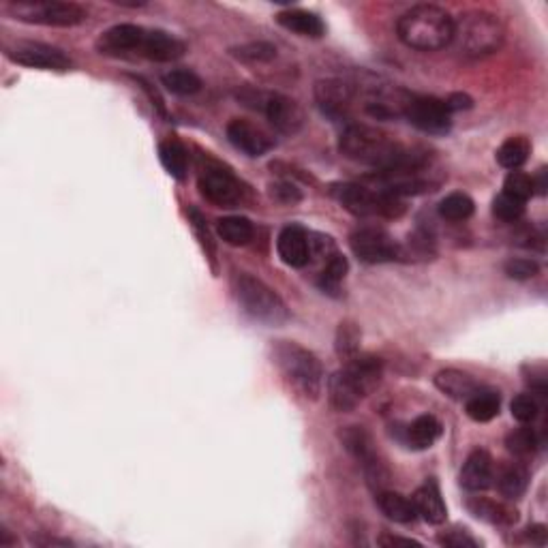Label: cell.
<instances>
[{
    "label": "cell",
    "mask_w": 548,
    "mask_h": 548,
    "mask_svg": "<svg viewBox=\"0 0 548 548\" xmlns=\"http://www.w3.org/2000/svg\"><path fill=\"white\" fill-rule=\"evenodd\" d=\"M341 155L375 169V172H390L411 163L429 158V152L420 148H409L394 140L383 131L369 127V124H347L338 137Z\"/></svg>",
    "instance_id": "obj_1"
},
{
    "label": "cell",
    "mask_w": 548,
    "mask_h": 548,
    "mask_svg": "<svg viewBox=\"0 0 548 548\" xmlns=\"http://www.w3.org/2000/svg\"><path fill=\"white\" fill-rule=\"evenodd\" d=\"M398 39L418 52H437L454 41V20L446 9L418 4L405 11L397 24Z\"/></svg>",
    "instance_id": "obj_2"
},
{
    "label": "cell",
    "mask_w": 548,
    "mask_h": 548,
    "mask_svg": "<svg viewBox=\"0 0 548 548\" xmlns=\"http://www.w3.org/2000/svg\"><path fill=\"white\" fill-rule=\"evenodd\" d=\"M272 363L278 366L295 392L311 401L320 398L323 369L313 352L294 341H277L272 343Z\"/></svg>",
    "instance_id": "obj_3"
},
{
    "label": "cell",
    "mask_w": 548,
    "mask_h": 548,
    "mask_svg": "<svg viewBox=\"0 0 548 548\" xmlns=\"http://www.w3.org/2000/svg\"><path fill=\"white\" fill-rule=\"evenodd\" d=\"M232 292L235 303L251 320L268 326H281L289 320V311L281 295L253 274L235 272L232 277Z\"/></svg>",
    "instance_id": "obj_4"
},
{
    "label": "cell",
    "mask_w": 548,
    "mask_h": 548,
    "mask_svg": "<svg viewBox=\"0 0 548 548\" xmlns=\"http://www.w3.org/2000/svg\"><path fill=\"white\" fill-rule=\"evenodd\" d=\"M506 29L492 13L486 11H467L454 21V41H458L463 54L471 58H484L495 54L503 46Z\"/></svg>",
    "instance_id": "obj_5"
},
{
    "label": "cell",
    "mask_w": 548,
    "mask_h": 548,
    "mask_svg": "<svg viewBox=\"0 0 548 548\" xmlns=\"http://www.w3.org/2000/svg\"><path fill=\"white\" fill-rule=\"evenodd\" d=\"M334 200L354 217H381V218H398L403 217L405 204L401 197L383 193L372 186L345 183L334 184L330 189Z\"/></svg>",
    "instance_id": "obj_6"
},
{
    "label": "cell",
    "mask_w": 548,
    "mask_h": 548,
    "mask_svg": "<svg viewBox=\"0 0 548 548\" xmlns=\"http://www.w3.org/2000/svg\"><path fill=\"white\" fill-rule=\"evenodd\" d=\"M238 98L244 106L260 109L266 114L268 123L278 133L295 135L304 127V112L294 98L281 95V92H260V90H243Z\"/></svg>",
    "instance_id": "obj_7"
},
{
    "label": "cell",
    "mask_w": 548,
    "mask_h": 548,
    "mask_svg": "<svg viewBox=\"0 0 548 548\" xmlns=\"http://www.w3.org/2000/svg\"><path fill=\"white\" fill-rule=\"evenodd\" d=\"M9 11L15 15V20L29 21V24L56 26V29H71L80 26L89 18L86 11L78 3H60V0H18L11 3Z\"/></svg>",
    "instance_id": "obj_8"
},
{
    "label": "cell",
    "mask_w": 548,
    "mask_h": 548,
    "mask_svg": "<svg viewBox=\"0 0 548 548\" xmlns=\"http://www.w3.org/2000/svg\"><path fill=\"white\" fill-rule=\"evenodd\" d=\"M403 116L409 124L422 133L429 135H446L452 129V112L446 103L437 97L426 95H407L405 101Z\"/></svg>",
    "instance_id": "obj_9"
},
{
    "label": "cell",
    "mask_w": 548,
    "mask_h": 548,
    "mask_svg": "<svg viewBox=\"0 0 548 548\" xmlns=\"http://www.w3.org/2000/svg\"><path fill=\"white\" fill-rule=\"evenodd\" d=\"M354 255L364 264H388L401 257V246L381 227H360L349 235Z\"/></svg>",
    "instance_id": "obj_10"
},
{
    "label": "cell",
    "mask_w": 548,
    "mask_h": 548,
    "mask_svg": "<svg viewBox=\"0 0 548 548\" xmlns=\"http://www.w3.org/2000/svg\"><path fill=\"white\" fill-rule=\"evenodd\" d=\"M7 56L13 63L24 64L30 69H46V71H69L71 58L63 49L47 46L39 41H18L13 47L7 49Z\"/></svg>",
    "instance_id": "obj_11"
},
{
    "label": "cell",
    "mask_w": 548,
    "mask_h": 548,
    "mask_svg": "<svg viewBox=\"0 0 548 548\" xmlns=\"http://www.w3.org/2000/svg\"><path fill=\"white\" fill-rule=\"evenodd\" d=\"M197 184H200V193L215 206L234 208L244 200L243 184L221 167H206L200 174V183Z\"/></svg>",
    "instance_id": "obj_12"
},
{
    "label": "cell",
    "mask_w": 548,
    "mask_h": 548,
    "mask_svg": "<svg viewBox=\"0 0 548 548\" xmlns=\"http://www.w3.org/2000/svg\"><path fill=\"white\" fill-rule=\"evenodd\" d=\"M341 440L345 443V448H347V450L360 460L366 478H369V484L380 486V491H381V486L386 484V480H388V474H386V469H383L381 460L377 458L369 432H366L363 426H347V429L341 432Z\"/></svg>",
    "instance_id": "obj_13"
},
{
    "label": "cell",
    "mask_w": 548,
    "mask_h": 548,
    "mask_svg": "<svg viewBox=\"0 0 548 548\" xmlns=\"http://www.w3.org/2000/svg\"><path fill=\"white\" fill-rule=\"evenodd\" d=\"M146 32V29L135 24H116L101 32L95 46L103 56H133V54H141Z\"/></svg>",
    "instance_id": "obj_14"
},
{
    "label": "cell",
    "mask_w": 548,
    "mask_h": 548,
    "mask_svg": "<svg viewBox=\"0 0 548 548\" xmlns=\"http://www.w3.org/2000/svg\"><path fill=\"white\" fill-rule=\"evenodd\" d=\"M315 101L323 116L330 120H345L352 112L354 89L343 80H320L315 84Z\"/></svg>",
    "instance_id": "obj_15"
},
{
    "label": "cell",
    "mask_w": 548,
    "mask_h": 548,
    "mask_svg": "<svg viewBox=\"0 0 548 548\" xmlns=\"http://www.w3.org/2000/svg\"><path fill=\"white\" fill-rule=\"evenodd\" d=\"M277 251L283 264L289 268H304L313 257V238L300 226H287L278 234Z\"/></svg>",
    "instance_id": "obj_16"
},
{
    "label": "cell",
    "mask_w": 548,
    "mask_h": 548,
    "mask_svg": "<svg viewBox=\"0 0 548 548\" xmlns=\"http://www.w3.org/2000/svg\"><path fill=\"white\" fill-rule=\"evenodd\" d=\"M227 140L235 150L244 152L246 157H264L274 148V141L268 137L264 131L257 129L255 124L246 123V120L234 118L227 124Z\"/></svg>",
    "instance_id": "obj_17"
},
{
    "label": "cell",
    "mask_w": 548,
    "mask_h": 548,
    "mask_svg": "<svg viewBox=\"0 0 548 548\" xmlns=\"http://www.w3.org/2000/svg\"><path fill=\"white\" fill-rule=\"evenodd\" d=\"M343 371L347 372V377L352 380L355 386V390L360 392V397L366 398L369 394L380 386L381 377H383V363L381 358H375V355H355V358L345 363Z\"/></svg>",
    "instance_id": "obj_18"
},
{
    "label": "cell",
    "mask_w": 548,
    "mask_h": 548,
    "mask_svg": "<svg viewBox=\"0 0 548 548\" xmlns=\"http://www.w3.org/2000/svg\"><path fill=\"white\" fill-rule=\"evenodd\" d=\"M495 474H492V458L486 450H474L465 460L460 469V484L471 492L486 491L492 486Z\"/></svg>",
    "instance_id": "obj_19"
},
{
    "label": "cell",
    "mask_w": 548,
    "mask_h": 548,
    "mask_svg": "<svg viewBox=\"0 0 548 548\" xmlns=\"http://www.w3.org/2000/svg\"><path fill=\"white\" fill-rule=\"evenodd\" d=\"M186 46L178 37L169 35L166 30H148L141 54L148 60H157V63H172V60L183 58Z\"/></svg>",
    "instance_id": "obj_20"
},
{
    "label": "cell",
    "mask_w": 548,
    "mask_h": 548,
    "mask_svg": "<svg viewBox=\"0 0 548 548\" xmlns=\"http://www.w3.org/2000/svg\"><path fill=\"white\" fill-rule=\"evenodd\" d=\"M411 500H414L415 512H418V517H422V520H426L429 525L446 523L448 509L446 503H443L440 486H437L435 482L426 480L424 484L414 492Z\"/></svg>",
    "instance_id": "obj_21"
},
{
    "label": "cell",
    "mask_w": 548,
    "mask_h": 548,
    "mask_svg": "<svg viewBox=\"0 0 548 548\" xmlns=\"http://www.w3.org/2000/svg\"><path fill=\"white\" fill-rule=\"evenodd\" d=\"M277 21L285 30L295 32V35L300 37H311V39H320V37H323V32H326V26H323L320 15L304 9L281 11V13L277 15Z\"/></svg>",
    "instance_id": "obj_22"
},
{
    "label": "cell",
    "mask_w": 548,
    "mask_h": 548,
    "mask_svg": "<svg viewBox=\"0 0 548 548\" xmlns=\"http://www.w3.org/2000/svg\"><path fill=\"white\" fill-rule=\"evenodd\" d=\"M441 437V422L431 414H422L405 429V443L414 450H429Z\"/></svg>",
    "instance_id": "obj_23"
},
{
    "label": "cell",
    "mask_w": 548,
    "mask_h": 548,
    "mask_svg": "<svg viewBox=\"0 0 548 548\" xmlns=\"http://www.w3.org/2000/svg\"><path fill=\"white\" fill-rule=\"evenodd\" d=\"M435 386L446 394V397L454 398V401H467V398L475 390H480L478 381L467 372L457 371V369H446L440 371L435 375Z\"/></svg>",
    "instance_id": "obj_24"
},
{
    "label": "cell",
    "mask_w": 548,
    "mask_h": 548,
    "mask_svg": "<svg viewBox=\"0 0 548 548\" xmlns=\"http://www.w3.org/2000/svg\"><path fill=\"white\" fill-rule=\"evenodd\" d=\"M328 397H330V405L337 411H352L360 405V401H364L363 397H360V392L355 390V386L352 383V380L347 377V372L343 369L337 371L330 377V381H328Z\"/></svg>",
    "instance_id": "obj_25"
},
{
    "label": "cell",
    "mask_w": 548,
    "mask_h": 548,
    "mask_svg": "<svg viewBox=\"0 0 548 548\" xmlns=\"http://www.w3.org/2000/svg\"><path fill=\"white\" fill-rule=\"evenodd\" d=\"M377 506H380L381 512L386 514L390 520H394V523L409 525V523H414L415 517H418L414 500L401 495V492L380 491L377 492Z\"/></svg>",
    "instance_id": "obj_26"
},
{
    "label": "cell",
    "mask_w": 548,
    "mask_h": 548,
    "mask_svg": "<svg viewBox=\"0 0 548 548\" xmlns=\"http://www.w3.org/2000/svg\"><path fill=\"white\" fill-rule=\"evenodd\" d=\"M501 409V397L500 392L495 390H475L471 397L465 401V411H467V415L474 422H480V424H484V422L495 420L497 415H500Z\"/></svg>",
    "instance_id": "obj_27"
},
{
    "label": "cell",
    "mask_w": 548,
    "mask_h": 548,
    "mask_svg": "<svg viewBox=\"0 0 548 548\" xmlns=\"http://www.w3.org/2000/svg\"><path fill=\"white\" fill-rule=\"evenodd\" d=\"M529 486V471L520 463L503 465L497 474V489L506 500H520Z\"/></svg>",
    "instance_id": "obj_28"
},
{
    "label": "cell",
    "mask_w": 548,
    "mask_h": 548,
    "mask_svg": "<svg viewBox=\"0 0 548 548\" xmlns=\"http://www.w3.org/2000/svg\"><path fill=\"white\" fill-rule=\"evenodd\" d=\"M469 512L474 514L475 518L484 520V523L491 525H512L517 523V509L506 506V503H497L491 500H484V497H475L467 503Z\"/></svg>",
    "instance_id": "obj_29"
},
{
    "label": "cell",
    "mask_w": 548,
    "mask_h": 548,
    "mask_svg": "<svg viewBox=\"0 0 548 548\" xmlns=\"http://www.w3.org/2000/svg\"><path fill=\"white\" fill-rule=\"evenodd\" d=\"M217 234L223 243L244 246L253 238V223L244 217H223L217 221Z\"/></svg>",
    "instance_id": "obj_30"
},
{
    "label": "cell",
    "mask_w": 548,
    "mask_h": 548,
    "mask_svg": "<svg viewBox=\"0 0 548 548\" xmlns=\"http://www.w3.org/2000/svg\"><path fill=\"white\" fill-rule=\"evenodd\" d=\"M158 158H161L163 167L167 169V174L176 180L186 178V169H189V155H186V148L180 144L178 140H166L158 146Z\"/></svg>",
    "instance_id": "obj_31"
},
{
    "label": "cell",
    "mask_w": 548,
    "mask_h": 548,
    "mask_svg": "<svg viewBox=\"0 0 548 548\" xmlns=\"http://www.w3.org/2000/svg\"><path fill=\"white\" fill-rule=\"evenodd\" d=\"M531 152V144L527 137L517 135V137H508L506 141L500 146L497 150V163L501 167L509 169V172H517L518 167H523L527 163Z\"/></svg>",
    "instance_id": "obj_32"
},
{
    "label": "cell",
    "mask_w": 548,
    "mask_h": 548,
    "mask_svg": "<svg viewBox=\"0 0 548 548\" xmlns=\"http://www.w3.org/2000/svg\"><path fill=\"white\" fill-rule=\"evenodd\" d=\"M475 204L474 200L467 193H450L446 195L440 201V206H437V212H440L441 218H446V221L450 223H460V221H467V218L474 215Z\"/></svg>",
    "instance_id": "obj_33"
},
{
    "label": "cell",
    "mask_w": 548,
    "mask_h": 548,
    "mask_svg": "<svg viewBox=\"0 0 548 548\" xmlns=\"http://www.w3.org/2000/svg\"><path fill=\"white\" fill-rule=\"evenodd\" d=\"M347 270H349L347 260H345V257L338 253L337 249H334L332 253L328 255L323 270L320 272V287L326 294L334 295L338 292V289H341V283H343V278H345V274H347Z\"/></svg>",
    "instance_id": "obj_34"
},
{
    "label": "cell",
    "mask_w": 548,
    "mask_h": 548,
    "mask_svg": "<svg viewBox=\"0 0 548 548\" xmlns=\"http://www.w3.org/2000/svg\"><path fill=\"white\" fill-rule=\"evenodd\" d=\"M163 86L172 92V95L178 97H191L195 92L201 90V80L200 75L193 73L189 69H172L167 73H163Z\"/></svg>",
    "instance_id": "obj_35"
},
{
    "label": "cell",
    "mask_w": 548,
    "mask_h": 548,
    "mask_svg": "<svg viewBox=\"0 0 548 548\" xmlns=\"http://www.w3.org/2000/svg\"><path fill=\"white\" fill-rule=\"evenodd\" d=\"M360 338H363V332L354 321H341L337 330V343H334L338 358L345 360V363L355 358L360 354Z\"/></svg>",
    "instance_id": "obj_36"
},
{
    "label": "cell",
    "mask_w": 548,
    "mask_h": 548,
    "mask_svg": "<svg viewBox=\"0 0 548 548\" xmlns=\"http://www.w3.org/2000/svg\"><path fill=\"white\" fill-rule=\"evenodd\" d=\"M229 52L244 64H266L277 58V47L268 41H251L244 43V46L232 47Z\"/></svg>",
    "instance_id": "obj_37"
},
{
    "label": "cell",
    "mask_w": 548,
    "mask_h": 548,
    "mask_svg": "<svg viewBox=\"0 0 548 548\" xmlns=\"http://www.w3.org/2000/svg\"><path fill=\"white\" fill-rule=\"evenodd\" d=\"M506 446L508 450L517 457H529L538 450L540 446V437L531 426H520V429L508 432L506 437Z\"/></svg>",
    "instance_id": "obj_38"
},
{
    "label": "cell",
    "mask_w": 548,
    "mask_h": 548,
    "mask_svg": "<svg viewBox=\"0 0 548 548\" xmlns=\"http://www.w3.org/2000/svg\"><path fill=\"white\" fill-rule=\"evenodd\" d=\"M492 215L503 223H517L525 215V201L506 193L497 195L495 201H492Z\"/></svg>",
    "instance_id": "obj_39"
},
{
    "label": "cell",
    "mask_w": 548,
    "mask_h": 548,
    "mask_svg": "<svg viewBox=\"0 0 548 548\" xmlns=\"http://www.w3.org/2000/svg\"><path fill=\"white\" fill-rule=\"evenodd\" d=\"M512 418L518 420L520 424H531L540 415V403L534 394H518L512 403H509Z\"/></svg>",
    "instance_id": "obj_40"
},
{
    "label": "cell",
    "mask_w": 548,
    "mask_h": 548,
    "mask_svg": "<svg viewBox=\"0 0 548 548\" xmlns=\"http://www.w3.org/2000/svg\"><path fill=\"white\" fill-rule=\"evenodd\" d=\"M503 193L517 197L520 201H527L534 197V183H531V176L523 172H509L506 176V183H503Z\"/></svg>",
    "instance_id": "obj_41"
},
{
    "label": "cell",
    "mask_w": 548,
    "mask_h": 548,
    "mask_svg": "<svg viewBox=\"0 0 548 548\" xmlns=\"http://www.w3.org/2000/svg\"><path fill=\"white\" fill-rule=\"evenodd\" d=\"M538 272V261L527 260V257H514V260L506 261V274L509 278H517V281H527V278H534Z\"/></svg>",
    "instance_id": "obj_42"
},
{
    "label": "cell",
    "mask_w": 548,
    "mask_h": 548,
    "mask_svg": "<svg viewBox=\"0 0 548 548\" xmlns=\"http://www.w3.org/2000/svg\"><path fill=\"white\" fill-rule=\"evenodd\" d=\"M441 546L448 548H475L478 546V540H474L467 531H448V534H441L440 538H437Z\"/></svg>",
    "instance_id": "obj_43"
},
{
    "label": "cell",
    "mask_w": 548,
    "mask_h": 548,
    "mask_svg": "<svg viewBox=\"0 0 548 548\" xmlns=\"http://www.w3.org/2000/svg\"><path fill=\"white\" fill-rule=\"evenodd\" d=\"M189 217H191V226H193L195 234L200 235L201 244H204V249L208 251V255H210V260H212V255H215V244H212L210 232H208L204 218H201V215H200V212H197V210H191V212H189Z\"/></svg>",
    "instance_id": "obj_44"
},
{
    "label": "cell",
    "mask_w": 548,
    "mask_h": 548,
    "mask_svg": "<svg viewBox=\"0 0 548 548\" xmlns=\"http://www.w3.org/2000/svg\"><path fill=\"white\" fill-rule=\"evenodd\" d=\"M272 197H274V200L283 201V204H295V201L303 200L300 191L295 189L294 184H289V183L272 184Z\"/></svg>",
    "instance_id": "obj_45"
},
{
    "label": "cell",
    "mask_w": 548,
    "mask_h": 548,
    "mask_svg": "<svg viewBox=\"0 0 548 548\" xmlns=\"http://www.w3.org/2000/svg\"><path fill=\"white\" fill-rule=\"evenodd\" d=\"M443 103H446L450 112H460V109H469L471 106H474L471 97L469 95H463V92H454V95L448 97Z\"/></svg>",
    "instance_id": "obj_46"
},
{
    "label": "cell",
    "mask_w": 548,
    "mask_h": 548,
    "mask_svg": "<svg viewBox=\"0 0 548 548\" xmlns=\"http://www.w3.org/2000/svg\"><path fill=\"white\" fill-rule=\"evenodd\" d=\"M377 544L380 546H420L418 540L411 538H401V535H392V534H383L377 538Z\"/></svg>",
    "instance_id": "obj_47"
},
{
    "label": "cell",
    "mask_w": 548,
    "mask_h": 548,
    "mask_svg": "<svg viewBox=\"0 0 548 548\" xmlns=\"http://www.w3.org/2000/svg\"><path fill=\"white\" fill-rule=\"evenodd\" d=\"M546 538H548V531H546L544 525H534V527L527 529V540L531 542V544L544 546Z\"/></svg>",
    "instance_id": "obj_48"
},
{
    "label": "cell",
    "mask_w": 548,
    "mask_h": 548,
    "mask_svg": "<svg viewBox=\"0 0 548 548\" xmlns=\"http://www.w3.org/2000/svg\"><path fill=\"white\" fill-rule=\"evenodd\" d=\"M531 183H534V193L544 195L546 193V167L538 169V174L531 176Z\"/></svg>",
    "instance_id": "obj_49"
}]
</instances>
